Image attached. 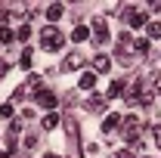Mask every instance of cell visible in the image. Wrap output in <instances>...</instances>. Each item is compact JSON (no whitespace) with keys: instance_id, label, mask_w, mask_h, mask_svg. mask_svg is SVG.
Masks as SVG:
<instances>
[{"instance_id":"6da1fadb","label":"cell","mask_w":161,"mask_h":158,"mask_svg":"<svg viewBox=\"0 0 161 158\" xmlns=\"http://www.w3.org/2000/svg\"><path fill=\"white\" fill-rule=\"evenodd\" d=\"M40 43H43V50H62V43H65V37L59 34V28L56 25H47L43 31H40Z\"/></svg>"},{"instance_id":"7a4b0ae2","label":"cell","mask_w":161,"mask_h":158,"mask_svg":"<svg viewBox=\"0 0 161 158\" xmlns=\"http://www.w3.org/2000/svg\"><path fill=\"white\" fill-rule=\"evenodd\" d=\"M121 137L127 139V143H133V146L140 143V121L133 118V115L124 118V124H121Z\"/></svg>"},{"instance_id":"3957f363","label":"cell","mask_w":161,"mask_h":158,"mask_svg":"<svg viewBox=\"0 0 161 158\" xmlns=\"http://www.w3.org/2000/svg\"><path fill=\"white\" fill-rule=\"evenodd\" d=\"M121 19L127 22L130 28H142V25H149V22H146V13H140V9H130V6H124V9H121Z\"/></svg>"},{"instance_id":"277c9868","label":"cell","mask_w":161,"mask_h":158,"mask_svg":"<svg viewBox=\"0 0 161 158\" xmlns=\"http://www.w3.org/2000/svg\"><path fill=\"white\" fill-rule=\"evenodd\" d=\"M34 102H37L40 109H56V102H59V99H56L53 90H43V87H40L37 93H34Z\"/></svg>"},{"instance_id":"5b68a950","label":"cell","mask_w":161,"mask_h":158,"mask_svg":"<svg viewBox=\"0 0 161 158\" xmlns=\"http://www.w3.org/2000/svg\"><path fill=\"white\" fill-rule=\"evenodd\" d=\"M93 40H96V43H105V40H108V28H105V19H96V22H93Z\"/></svg>"},{"instance_id":"8992f818","label":"cell","mask_w":161,"mask_h":158,"mask_svg":"<svg viewBox=\"0 0 161 158\" xmlns=\"http://www.w3.org/2000/svg\"><path fill=\"white\" fill-rule=\"evenodd\" d=\"M78 87L80 90H93V87H96V71H84L80 81H78Z\"/></svg>"},{"instance_id":"52a82bcc","label":"cell","mask_w":161,"mask_h":158,"mask_svg":"<svg viewBox=\"0 0 161 158\" xmlns=\"http://www.w3.org/2000/svg\"><path fill=\"white\" fill-rule=\"evenodd\" d=\"M121 124H124V121H121V115H108V118L102 121V130H105V133H115Z\"/></svg>"},{"instance_id":"ba28073f","label":"cell","mask_w":161,"mask_h":158,"mask_svg":"<svg viewBox=\"0 0 161 158\" xmlns=\"http://www.w3.org/2000/svg\"><path fill=\"white\" fill-rule=\"evenodd\" d=\"M105 102H108L105 96L93 93V96H90V102H87V109H90V112H102V109H105Z\"/></svg>"},{"instance_id":"9c48e42d","label":"cell","mask_w":161,"mask_h":158,"mask_svg":"<svg viewBox=\"0 0 161 158\" xmlns=\"http://www.w3.org/2000/svg\"><path fill=\"white\" fill-rule=\"evenodd\" d=\"M62 65H65V71H75V68H80V65H84V59H80V53H71V56H65V62H62Z\"/></svg>"},{"instance_id":"30bf717a","label":"cell","mask_w":161,"mask_h":158,"mask_svg":"<svg viewBox=\"0 0 161 158\" xmlns=\"http://www.w3.org/2000/svg\"><path fill=\"white\" fill-rule=\"evenodd\" d=\"M108 65H112V59H108V56H102V53L93 59V68H96L99 75H105V71H108Z\"/></svg>"},{"instance_id":"8fae6325","label":"cell","mask_w":161,"mask_h":158,"mask_svg":"<svg viewBox=\"0 0 161 158\" xmlns=\"http://www.w3.org/2000/svg\"><path fill=\"white\" fill-rule=\"evenodd\" d=\"M62 13H65V6H62V3H50V6H47V19H50V22H56Z\"/></svg>"},{"instance_id":"7c38bea8","label":"cell","mask_w":161,"mask_h":158,"mask_svg":"<svg viewBox=\"0 0 161 158\" xmlns=\"http://www.w3.org/2000/svg\"><path fill=\"white\" fill-rule=\"evenodd\" d=\"M121 93H124V81H112V87H108V93H105V99H118Z\"/></svg>"},{"instance_id":"4fadbf2b","label":"cell","mask_w":161,"mask_h":158,"mask_svg":"<svg viewBox=\"0 0 161 158\" xmlns=\"http://www.w3.org/2000/svg\"><path fill=\"white\" fill-rule=\"evenodd\" d=\"M87 37H90V28H87V25H78V28L71 31V40H75V43H80V40H87Z\"/></svg>"},{"instance_id":"5bb4252c","label":"cell","mask_w":161,"mask_h":158,"mask_svg":"<svg viewBox=\"0 0 161 158\" xmlns=\"http://www.w3.org/2000/svg\"><path fill=\"white\" fill-rule=\"evenodd\" d=\"M56 124H59V115H53V112H50V115H43V121H40V127H43V130H53Z\"/></svg>"},{"instance_id":"9a60e30c","label":"cell","mask_w":161,"mask_h":158,"mask_svg":"<svg viewBox=\"0 0 161 158\" xmlns=\"http://www.w3.org/2000/svg\"><path fill=\"white\" fill-rule=\"evenodd\" d=\"M146 31H149V37H161V22H158V19L149 22V25H146Z\"/></svg>"},{"instance_id":"2e32d148","label":"cell","mask_w":161,"mask_h":158,"mask_svg":"<svg viewBox=\"0 0 161 158\" xmlns=\"http://www.w3.org/2000/svg\"><path fill=\"white\" fill-rule=\"evenodd\" d=\"M13 37H16V34H13L9 28H0V43H9Z\"/></svg>"},{"instance_id":"e0dca14e","label":"cell","mask_w":161,"mask_h":158,"mask_svg":"<svg viewBox=\"0 0 161 158\" xmlns=\"http://www.w3.org/2000/svg\"><path fill=\"white\" fill-rule=\"evenodd\" d=\"M152 90L161 93V71H152Z\"/></svg>"},{"instance_id":"ac0fdd59","label":"cell","mask_w":161,"mask_h":158,"mask_svg":"<svg viewBox=\"0 0 161 158\" xmlns=\"http://www.w3.org/2000/svg\"><path fill=\"white\" fill-rule=\"evenodd\" d=\"M133 50H136V53H149V40H136Z\"/></svg>"},{"instance_id":"d6986e66","label":"cell","mask_w":161,"mask_h":158,"mask_svg":"<svg viewBox=\"0 0 161 158\" xmlns=\"http://www.w3.org/2000/svg\"><path fill=\"white\" fill-rule=\"evenodd\" d=\"M16 37H19V40H28V37H31V28H28V25H22V28H19V34H16Z\"/></svg>"},{"instance_id":"ffe728a7","label":"cell","mask_w":161,"mask_h":158,"mask_svg":"<svg viewBox=\"0 0 161 158\" xmlns=\"http://www.w3.org/2000/svg\"><path fill=\"white\" fill-rule=\"evenodd\" d=\"M0 115H3V118H13V105H9V102H6V105H0Z\"/></svg>"},{"instance_id":"44dd1931","label":"cell","mask_w":161,"mask_h":158,"mask_svg":"<svg viewBox=\"0 0 161 158\" xmlns=\"http://www.w3.org/2000/svg\"><path fill=\"white\" fill-rule=\"evenodd\" d=\"M28 65H31V50H25V53H22V68H28Z\"/></svg>"},{"instance_id":"7402d4cb","label":"cell","mask_w":161,"mask_h":158,"mask_svg":"<svg viewBox=\"0 0 161 158\" xmlns=\"http://www.w3.org/2000/svg\"><path fill=\"white\" fill-rule=\"evenodd\" d=\"M152 133H155V143H158V149H161V124L155 127V130H152Z\"/></svg>"},{"instance_id":"603a6c76","label":"cell","mask_w":161,"mask_h":158,"mask_svg":"<svg viewBox=\"0 0 161 158\" xmlns=\"http://www.w3.org/2000/svg\"><path fill=\"white\" fill-rule=\"evenodd\" d=\"M115 158H133L130 152H115Z\"/></svg>"},{"instance_id":"cb8c5ba5","label":"cell","mask_w":161,"mask_h":158,"mask_svg":"<svg viewBox=\"0 0 161 158\" xmlns=\"http://www.w3.org/2000/svg\"><path fill=\"white\" fill-rule=\"evenodd\" d=\"M0 158H9V152H0Z\"/></svg>"},{"instance_id":"d4e9b609","label":"cell","mask_w":161,"mask_h":158,"mask_svg":"<svg viewBox=\"0 0 161 158\" xmlns=\"http://www.w3.org/2000/svg\"><path fill=\"white\" fill-rule=\"evenodd\" d=\"M47 158H56V155H47Z\"/></svg>"}]
</instances>
